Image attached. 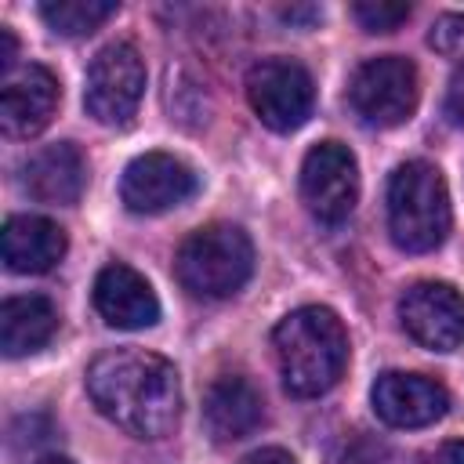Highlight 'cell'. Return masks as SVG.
I'll return each mask as SVG.
<instances>
[{"instance_id": "5b68a950", "label": "cell", "mask_w": 464, "mask_h": 464, "mask_svg": "<svg viewBox=\"0 0 464 464\" xmlns=\"http://www.w3.org/2000/svg\"><path fill=\"white\" fill-rule=\"evenodd\" d=\"M145 94V62L134 44L116 40L105 44L91 65L83 83V109L105 127H123L138 112Z\"/></svg>"}, {"instance_id": "ba28073f", "label": "cell", "mask_w": 464, "mask_h": 464, "mask_svg": "<svg viewBox=\"0 0 464 464\" xmlns=\"http://www.w3.org/2000/svg\"><path fill=\"white\" fill-rule=\"evenodd\" d=\"M301 199L323 225H341L359 203V163L348 145L319 141L301 160Z\"/></svg>"}, {"instance_id": "277c9868", "label": "cell", "mask_w": 464, "mask_h": 464, "mask_svg": "<svg viewBox=\"0 0 464 464\" xmlns=\"http://www.w3.org/2000/svg\"><path fill=\"white\" fill-rule=\"evenodd\" d=\"M178 279L196 297H232L254 276V243L239 225H203L178 250Z\"/></svg>"}, {"instance_id": "8992f818", "label": "cell", "mask_w": 464, "mask_h": 464, "mask_svg": "<svg viewBox=\"0 0 464 464\" xmlns=\"http://www.w3.org/2000/svg\"><path fill=\"white\" fill-rule=\"evenodd\" d=\"M246 102L268 130H297L315 105L312 72L294 58H261L246 72Z\"/></svg>"}, {"instance_id": "cb8c5ba5", "label": "cell", "mask_w": 464, "mask_h": 464, "mask_svg": "<svg viewBox=\"0 0 464 464\" xmlns=\"http://www.w3.org/2000/svg\"><path fill=\"white\" fill-rule=\"evenodd\" d=\"M14 54H18L14 33H11V29H0V69H4V76L14 69Z\"/></svg>"}, {"instance_id": "9c48e42d", "label": "cell", "mask_w": 464, "mask_h": 464, "mask_svg": "<svg viewBox=\"0 0 464 464\" xmlns=\"http://www.w3.org/2000/svg\"><path fill=\"white\" fill-rule=\"evenodd\" d=\"M402 330L431 352H453L464 344V297L450 283H413L399 297Z\"/></svg>"}, {"instance_id": "d4e9b609", "label": "cell", "mask_w": 464, "mask_h": 464, "mask_svg": "<svg viewBox=\"0 0 464 464\" xmlns=\"http://www.w3.org/2000/svg\"><path fill=\"white\" fill-rule=\"evenodd\" d=\"M33 464H72L69 457H58V453H51V457H40V460H33Z\"/></svg>"}, {"instance_id": "3957f363", "label": "cell", "mask_w": 464, "mask_h": 464, "mask_svg": "<svg viewBox=\"0 0 464 464\" xmlns=\"http://www.w3.org/2000/svg\"><path fill=\"white\" fill-rule=\"evenodd\" d=\"M388 232L399 250L428 254L450 232V188L435 163L406 160L388 178Z\"/></svg>"}, {"instance_id": "e0dca14e", "label": "cell", "mask_w": 464, "mask_h": 464, "mask_svg": "<svg viewBox=\"0 0 464 464\" xmlns=\"http://www.w3.org/2000/svg\"><path fill=\"white\" fill-rule=\"evenodd\" d=\"M58 330V308L44 294L7 297L0 308V348L7 359L40 352Z\"/></svg>"}, {"instance_id": "52a82bcc", "label": "cell", "mask_w": 464, "mask_h": 464, "mask_svg": "<svg viewBox=\"0 0 464 464\" xmlns=\"http://www.w3.org/2000/svg\"><path fill=\"white\" fill-rule=\"evenodd\" d=\"M348 98L355 112L373 123V127H399L413 116L417 98H420V80L417 65L399 54H381L370 58L355 69Z\"/></svg>"}, {"instance_id": "ffe728a7", "label": "cell", "mask_w": 464, "mask_h": 464, "mask_svg": "<svg viewBox=\"0 0 464 464\" xmlns=\"http://www.w3.org/2000/svg\"><path fill=\"white\" fill-rule=\"evenodd\" d=\"M428 44H431L442 58H453V62L464 65V14H442V18L431 25Z\"/></svg>"}, {"instance_id": "8fae6325", "label": "cell", "mask_w": 464, "mask_h": 464, "mask_svg": "<svg viewBox=\"0 0 464 464\" xmlns=\"http://www.w3.org/2000/svg\"><path fill=\"white\" fill-rule=\"evenodd\" d=\"M62 102L58 76L47 65H18L4 76L0 87V130L4 138H33L40 134Z\"/></svg>"}, {"instance_id": "7c38bea8", "label": "cell", "mask_w": 464, "mask_h": 464, "mask_svg": "<svg viewBox=\"0 0 464 464\" xmlns=\"http://www.w3.org/2000/svg\"><path fill=\"white\" fill-rule=\"evenodd\" d=\"M370 399H373V413L392 428H424L446 417L450 410V392L439 381L402 370L381 373L373 381Z\"/></svg>"}, {"instance_id": "9a60e30c", "label": "cell", "mask_w": 464, "mask_h": 464, "mask_svg": "<svg viewBox=\"0 0 464 464\" xmlns=\"http://www.w3.org/2000/svg\"><path fill=\"white\" fill-rule=\"evenodd\" d=\"M0 254H4V265H7L11 272L40 276V272H51V268L65 257V232H62L51 218H40V214H14V218H7V225H4Z\"/></svg>"}, {"instance_id": "7a4b0ae2", "label": "cell", "mask_w": 464, "mask_h": 464, "mask_svg": "<svg viewBox=\"0 0 464 464\" xmlns=\"http://www.w3.org/2000/svg\"><path fill=\"white\" fill-rule=\"evenodd\" d=\"M272 348L290 395L312 399L337 384L348 362V334L337 312L323 304L294 308L272 330Z\"/></svg>"}, {"instance_id": "7402d4cb", "label": "cell", "mask_w": 464, "mask_h": 464, "mask_svg": "<svg viewBox=\"0 0 464 464\" xmlns=\"http://www.w3.org/2000/svg\"><path fill=\"white\" fill-rule=\"evenodd\" d=\"M420 464H464V442H460V439L442 442V446H435L431 453H424Z\"/></svg>"}, {"instance_id": "6da1fadb", "label": "cell", "mask_w": 464, "mask_h": 464, "mask_svg": "<svg viewBox=\"0 0 464 464\" xmlns=\"http://www.w3.org/2000/svg\"><path fill=\"white\" fill-rule=\"evenodd\" d=\"M87 395L98 413L134 439H167L181 420L178 370L145 348H112L87 366Z\"/></svg>"}, {"instance_id": "d6986e66", "label": "cell", "mask_w": 464, "mask_h": 464, "mask_svg": "<svg viewBox=\"0 0 464 464\" xmlns=\"http://www.w3.org/2000/svg\"><path fill=\"white\" fill-rule=\"evenodd\" d=\"M352 14L366 33H392L410 18V4H384V0L373 4L370 0V4H355Z\"/></svg>"}, {"instance_id": "2e32d148", "label": "cell", "mask_w": 464, "mask_h": 464, "mask_svg": "<svg viewBox=\"0 0 464 464\" xmlns=\"http://www.w3.org/2000/svg\"><path fill=\"white\" fill-rule=\"evenodd\" d=\"M265 417V402H261V392L246 381V377H236V373H225L218 377L210 388H207V399H203V420H207V431L214 442H236V439H246Z\"/></svg>"}, {"instance_id": "5bb4252c", "label": "cell", "mask_w": 464, "mask_h": 464, "mask_svg": "<svg viewBox=\"0 0 464 464\" xmlns=\"http://www.w3.org/2000/svg\"><path fill=\"white\" fill-rule=\"evenodd\" d=\"M83 185H87V163L72 141H54L33 152L22 167V188L40 203L69 207L80 199Z\"/></svg>"}, {"instance_id": "4fadbf2b", "label": "cell", "mask_w": 464, "mask_h": 464, "mask_svg": "<svg viewBox=\"0 0 464 464\" xmlns=\"http://www.w3.org/2000/svg\"><path fill=\"white\" fill-rule=\"evenodd\" d=\"M94 308L116 330H145L160 319L156 290L141 272L123 261H112L94 279Z\"/></svg>"}, {"instance_id": "ac0fdd59", "label": "cell", "mask_w": 464, "mask_h": 464, "mask_svg": "<svg viewBox=\"0 0 464 464\" xmlns=\"http://www.w3.org/2000/svg\"><path fill=\"white\" fill-rule=\"evenodd\" d=\"M112 14H116L112 0H47V4H40V18L58 36H91Z\"/></svg>"}, {"instance_id": "603a6c76", "label": "cell", "mask_w": 464, "mask_h": 464, "mask_svg": "<svg viewBox=\"0 0 464 464\" xmlns=\"http://www.w3.org/2000/svg\"><path fill=\"white\" fill-rule=\"evenodd\" d=\"M239 464H297L286 450H279V446H265V450H254V453H246Z\"/></svg>"}, {"instance_id": "44dd1931", "label": "cell", "mask_w": 464, "mask_h": 464, "mask_svg": "<svg viewBox=\"0 0 464 464\" xmlns=\"http://www.w3.org/2000/svg\"><path fill=\"white\" fill-rule=\"evenodd\" d=\"M446 112L453 116V123L464 127V65L453 72V80L446 87Z\"/></svg>"}, {"instance_id": "30bf717a", "label": "cell", "mask_w": 464, "mask_h": 464, "mask_svg": "<svg viewBox=\"0 0 464 464\" xmlns=\"http://www.w3.org/2000/svg\"><path fill=\"white\" fill-rule=\"evenodd\" d=\"M196 188V170L170 152H141L120 178V199L134 214H163L170 207H181Z\"/></svg>"}]
</instances>
